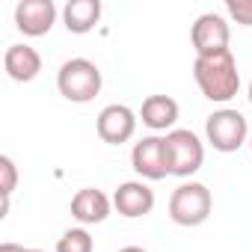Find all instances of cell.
Returning <instances> with one entry per match:
<instances>
[{
  "label": "cell",
  "instance_id": "obj_1",
  "mask_svg": "<svg viewBox=\"0 0 252 252\" xmlns=\"http://www.w3.org/2000/svg\"><path fill=\"white\" fill-rule=\"evenodd\" d=\"M193 80L202 89V95L214 104H228L237 92H240V71H237V60L228 51L220 54H208V57H196L193 63Z\"/></svg>",
  "mask_w": 252,
  "mask_h": 252
},
{
  "label": "cell",
  "instance_id": "obj_2",
  "mask_svg": "<svg viewBox=\"0 0 252 252\" xmlns=\"http://www.w3.org/2000/svg\"><path fill=\"white\" fill-rule=\"evenodd\" d=\"M104 86V77H101V68L86 60V57H74V60H65L57 71V89L65 101L71 104H89L98 98Z\"/></svg>",
  "mask_w": 252,
  "mask_h": 252
},
{
  "label": "cell",
  "instance_id": "obj_3",
  "mask_svg": "<svg viewBox=\"0 0 252 252\" xmlns=\"http://www.w3.org/2000/svg\"><path fill=\"white\" fill-rule=\"evenodd\" d=\"M214 211V196L202 181H184L169 196V220L184 228L202 225Z\"/></svg>",
  "mask_w": 252,
  "mask_h": 252
},
{
  "label": "cell",
  "instance_id": "obj_4",
  "mask_svg": "<svg viewBox=\"0 0 252 252\" xmlns=\"http://www.w3.org/2000/svg\"><path fill=\"white\" fill-rule=\"evenodd\" d=\"M249 134H252L249 122L240 110L222 107V110H214L205 119V140L214 146V152L231 155V152H237L240 146L249 143Z\"/></svg>",
  "mask_w": 252,
  "mask_h": 252
},
{
  "label": "cell",
  "instance_id": "obj_5",
  "mask_svg": "<svg viewBox=\"0 0 252 252\" xmlns=\"http://www.w3.org/2000/svg\"><path fill=\"white\" fill-rule=\"evenodd\" d=\"M166 143V158H169V175L175 178H190L202 169L205 163V143L187 131V128H175L163 137Z\"/></svg>",
  "mask_w": 252,
  "mask_h": 252
},
{
  "label": "cell",
  "instance_id": "obj_6",
  "mask_svg": "<svg viewBox=\"0 0 252 252\" xmlns=\"http://www.w3.org/2000/svg\"><path fill=\"white\" fill-rule=\"evenodd\" d=\"M228 39H231V27L220 12H202L190 27V42L196 57L228 51Z\"/></svg>",
  "mask_w": 252,
  "mask_h": 252
},
{
  "label": "cell",
  "instance_id": "obj_7",
  "mask_svg": "<svg viewBox=\"0 0 252 252\" xmlns=\"http://www.w3.org/2000/svg\"><path fill=\"white\" fill-rule=\"evenodd\" d=\"M131 166L143 181H160L169 175V158H166V143L163 137L152 134L134 143L131 149Z\"/></svg>",
  "mask_w": 252,
  "mask_h": 252
},
{
  "label": "cell",
  "instance_id": "obj_8",
  "mask_svg": "<svg viewBox=\"0 0 252 252\" xmlns=\"http://www.w3.org/2000/svg\"><path fill=\"white\" fill-rule=\"evenodd\" d=\"M137 122L140 116L128 104H107L95 119V131L107 146H122L137 134Z\"/></svg>",
  "mask_w": 252,
  "mask_h": 252
},
{
  "label": "cell",
  "instance_id": "obj_9",
  "mask_svg": "<svg viewBox=\"0 0 252 252\" xmlns=\"http://www.w3.org/2000/svg\"><path fill=\"white\" fill-rule=\"evenodd\" d=\"M57 15H63V12L57 9L54 0H21L15 6V27L30 39L48 36L57 24Z\"/></svg>",
  "mask_w": 252,
  "mask_h": 252
},
{
  "label": "cell",
  "instance_id": "obj_10",
  "mask_svg": "<svg viewBox=\"0 0 252 252\" xmlns=\"http://www.w3.org/2000/svg\"><path fill=\"white\" fill-rule=\"evenodd\" d=\"M113 208L128 220L149 217L155 211V190L146 181H125L113 193Z\"/></svg>",
  "mask_w": 252,
  "mask_h": 252
},
{
  "label": "cell",
  "instance_id": "obj_11",
  "mask_svg": "<svg viewBox=\"0 0 252 252\" xmlns=\"http://www.w3.org/2000/svg\"><path fill=\"white\" fill-rule=\"evenodd\" d=\"M110 211H113V199L98 187H80L71 196V217L80 225H98L110 217Z\"/></svg>",
  "mask_w": 252,
  "mask_h": 252
},
{
  "label": "cell",
  "instance_id": "obj_12",
  "mask_svg": "<svg viewBox=\"0 0 252 252\" xmlns=\"http://www.w3.org/2000/svg\"><path fill=\"white\" fill-rule=\"evenodd\" d=\"M3 68L15 83H30L42 71V54L30 45H9L3 54Z\"/></svg>",
  "mask_w": 252,
  "mask_h": 252
},
{
  "label": "cell",
  "instance_id": "obj_13",
  "mask_svg": "<svg viewBox=\"0 0 252 252\" xmlns=\"http://www.w3.org/2000/svg\"><path fill=\"white\" fill-rule=\"evenodd\" d=\"M178 113H181V107H178V101L169 98V95H149V98L143 101V107H140V119H143L146 128H152V131H166V134L175 131Z\"/></svg>",
  "mask_w": 252,
  "mask_h": 252
},
{
  "label": "cell",
  "instance_id": "obj_14",
  "mask_svg": "<svg viewBox=\"0 0 252 252\" xmlns=\"http://www.w3.org/2000/svg\"><path fill=\"white\" fill-rule=\"evenodd\" d=\"M101 21V0H68L63 6V24L74 36H86Z\"/></svg>",
  "mask_w": 252,
  "mask_h": 252
},
{
  "label": "cell",
  "instance_id": "obj_15",
  "mask_svg": "<svg viewBox=\"0 0 252 252\" xmlns=\"http://www.w3.org/2000/svg\"><path fill=\"white\" fill-rule=\"evenodd\" d=\"M57 252H95V240L86 231V225L65 228L63 237L57 240Z\"/></svg>",
  "mask_w": 252,
  "mask_h": 252
},
{
  "label": "cell",
  "instance_id": "obj_16",
  "mask_svg": "<svg viewBox=\"0 0 252 252\" xmlns=\"http://www.w3.org/2000/svg\"><path fill=\"white\" fill-rule=\"evenodd\" d=\"M18 187V166L9 155H0V196H3V214L0 217H6L9 214V199Z\"/></svg>",
  "mask_w": 252,
  "mask_h": 252
},
{
  "label": "cell",
  "instance_id": "obj_17",
  "mask_svg": "<svg viewBox=\"0 0 252 252\" xmlns=\"http://www.w3.org/2000/svg\"><path fill=\"white\" fill-rule=\"evenodd\" d=\"M225 12L234 24L240 27H252V0H228L225 3Z\"/></svg>",
  "mask_w": 252,
  "mask_h": 252
},
{
  "label": "cell",
  "instance_id": "obj_18",
  "mask_svg": "<svg viewBox=\"0 0 252 252\" xmlns=\"http://www.w3.org/2000/svg\"><path fill=\"white\" fill-rule=\"evenodd\" d=\"M0 252H30V249H24L18 243H0Z\"/></svg>",
  "mask_w": 252,
  "mask_h": 252
},
{
  "label": "cell",
  "instance_id": "obj_19",
  "mask_svg": "<svg viewBox=\"0 0 252 252\" xmlns=\"http://www.w3.org/2000/svg\"><path fill=\"white\" fill-rule=\"evenodd\" d=\"M119 252H149V249H143V246H122Z\"/></svg>",
  "mask_w": 252,
  "mask_h": 252
},
{
  "label": "cell",
  "instance_id": "obj_20",
  "mask_svg": "<svg viewBox=\"0 0 252 252\" xmlns=\"http://www.w3.org/2000/svg\"><path fill=\"white\" fill-rule=\"evenodd\" d=\"M246 95H249V104H252V80H249V92Z\"/></svg>",
  "mask_w": 252,
  "mask_h": 252
},
{
  "label": "cell",
  "instance_id": "obj_21",
  "mask_svg": "<svg viewBox=\"0 0 252 252\" xmlns=\"http://www.w3.org/2000/svg\"><path fill=\"white\" fill-rule=\"evenodd\" d=\"M246 146H249V152H252V134H249V143H246Z\"/></svg>",
  "mask_w": 252,
  "mask_h": 252
},
{
  "label": "cell",
  "instance_id": "obj_22",
  "mask_svg": "<svg viewBox=\"0 0 252 252\" xmlns=\"http://www.w3.org/2000/svg\"><path fill=\"white\" fill-rule=\"evenodd\" d=\"M30 252H45V249H30Z\"/></svg>",
  "mask_w": 252,
  "mask_h": 252
}]
</instances>
